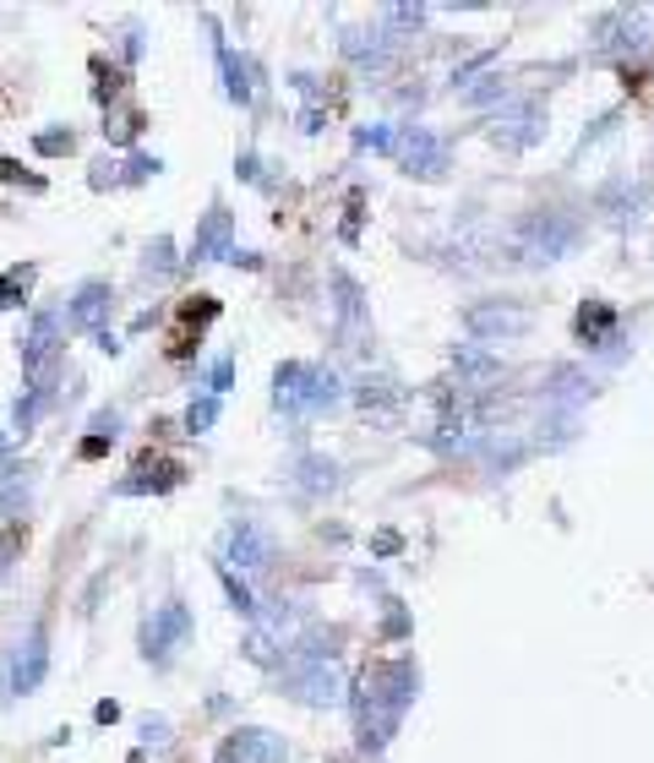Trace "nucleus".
Segmentation results:
<instances>
[{
    "instance_id": "16",
    "label": "nucleus",
    "mask_w": 654,
    "mask_h": 763,
    "mask_svg": "<svg viewBox=\"0 0 654 763\" xmlns=\"http://www.w3.org/2000/svg\"><path fill=\"white\" fill-rule=\"evenodd\" d=\"M33 148L44 153V158H55V153L77 148V137H71V132H38V137H33Z\"/></svg>"
},
{
    "instance_id": "13",
    "label": "nucleus",
    "mask_w": 654,
    "mask_h": 763,
    "mask_svg": "<svg viewBox=\"0 0 654 763\" xmlns=\"http://www.w3.org/2000/svg\"><path fill=\"white\" fill-rule=\"evenodd\" d=\"M404 158H409L420 175H437V169H442V143H437L431 132H420V126H415V132L404 137Z\"/></svg>"
},
{
    "instance_id": "23",
    "label": "nucleus",
    "mask_w": 654,
    "mask_h": 763,
    "mask_svg": "<svg viewBox=\"0 0 654 763\" xmlns=\"http://www.w3.org/2000/svg\"><path fill=\"white\" fill-rule=\"evenodd\" d=\"M132 763H143V753H132Z\"/></svg>"
},
{
    "instance_id": "12",
    "label": "nucleus",
    "mask_w": 654,
    "mask_h": 763,
    "mask_svg": "<svg viewBox=\"0 0 654 763\" xmlns=\"http://www.w3.org/2000/svg\"><path fill=\"white\" fill-rule=\"evenodd\" d=\"M218 66H224V77H229V82H224L229 99H235V104H251V93H257V82H251V77H257L251 60H235V49H218Z\"/></svg>"
},
{
    "instance_id": "18",
    "label": "nucleus",
    "mask_w": 654,
    "mask_h": 763,
    "mask_svg": "<svg viewBox=\"0 0 654 763\" xmlns=\"http://www.w3.org/2000/svg\"><path fill=\"white\" fill-rule=\"evenodd\" d=\"M16 551H22V529H5V535H0V579L11 573V557H16Z\"/></svg>"
},
{
    "instance_id": "1",
    "label": "nucleus",
    "mask_w": 654,
    "mask_h": 763,
    "mask_svg": "<svg viewBox=\"0 0 654 763\" xmlns=\"http://www.w3.org/2000/svg\"><path fill=\"white\" fill-rule=\"evenodd\" d=\"M409 698H415V671L409 665H382V671H371L360 682V748L365 753H376L393 737V726L409 709Z\"/></svg>"
},
{
    "instance_id": "9",
    "label": "nucleus",
    "mask_w": 654,
    "mask_h": 763,
    "mask_svg": "<svg viewBox=\"0 0 654 763\" xmlns=\"http://www.w3.org/2000/svg\"><path fill=\"white\" fill-rule=\"evenodd\" d=\"M229 562L235 568H268L273 562V540L262 524H235L229 529Z\"/></svg>"
},
{
    "instance_id": "19",
    "label": "nucleus",
    "mask_w": 654,
    "mask_h": 763,
    "mask_svg": "<svg viewBox=\"0 0 654 763\" xmlns=\"http://www.w3.org/2000/svg\"><path fill=\"white\" fill-rule=\"evenodd\" d=\"M229 382H235V360H213V371H207V388H213V393H224Z\"/></svg>"
},
{
    "instance_id": "3",
    "label": "nucleus",
    "mask_w": 654,
    "mask_h": 763,
    "mask_svg": "<svg viewBox=\"0 0 654 763\" xmlns=\"http://www.w3.org/2000/svg\"><path fill=\"white\" fill-rule=\"evenodd\" d=\"M185 632H191V610L180 606V601H169V606H159L154 621L143 627V654H148V660H169V654L185 643Z\"/></svg>"
},
{
    "instance_id": "14",
    "label": "nucleus",
    "mask_w": 654,
    "mask_h": 763,
    "mask_svg": "<svg viewBox=\"0 0 654 763\" xmlns=\"http://www.w3.org/2000/svg\"><path fill=\"white\" fill-rule=\"evenodd\" d=\"M22 502H27V469H16V463H0V507L22 513Z\"/></svg>"
},
{
    "instance_id": "17",
    "label": "nucleus",
    "mask_w": 654,
    "mask_h": 763,
    "mask_svg": "<svg viewBox=\"0 0 654 763\" xmlns=\"http://www.w3.org/2000/svg\"><path fill=\"white\" fill-rule=\"evenodd\" d=\"M213 420H218V399H202V404H191V415H185L191 431H207Z\"/></svg>"
},
{
    "instance_id": "15",
    "label": "nucleus",
    "mask_w": 654,
    "mask_h": 763,
    "mask_svg": "<svg viewBox=\"0 0 654 763\" xmlns=\"http://www.w3.org/2000/svg\"><path fill=\"white\" fill-rule=\"evenodd\" d=\"M137 132H143V115H137V110H126V115H115V121L104 126V137H115V143H137Z\"/></svg>"
},
{
    "instance_id": "10",
    "label": "nucleus",
    "mask_w": 654,
    "mask_h": 763,
    "mask_svg": "<svg viewBox=\"0 0 654 763\" xmlns=\"http://www.w3.org/2000/svg\"><path fill=\"white\" fill-rule=\"evenodd\" d=\"M174 480H180V469H174V463H137V469H132V480H121L115 491H121V496H137V491H169Z\"/></svg>"
},
{
    "instance_id": "11",
    "label": "nucleus",
    "mask_w": 654,
    "mask_h": 763,
    "mask_svg": "<svg viewBox=\"0 0 654 763\" xmlns=\"http://www.w3.org/2000/svg\"><path fill=\"white\" fill-rule=\"evenodd\" d=\"M33 279H38V268L33 262H16V268H5L0 273V311H16V305L33 295Z\"/></svg>"
},
{
    "instance_id": "6",
    "label": "nucleus",
    "mask_w": 654,
    "mask_h": 763,
    "mask_svg": "<svg viewBox=\"0 0 654 763\" xmlns=\"http://www.w3.org/2000/svg\"><path fill=\"white\" fill-rule=\"evenodd\" d=\"M55 349H60V316L55 311H38L33 316V333L22 338V371L27 377H44V366L55 360Z\"/></svg>"
},
{
    "instance_id": "8",
    "label": "nucleus",
    "mask_w": 654,
    "mask_h": 763,
    "mask_svg": "<svg viewBox=\"0 0 654 763\" xmlns=\"http://www.w3.org/2000/svg\"><path fill=\"white\" fill-rule=\"evenodd\" d=\"M218 763H284V742L273 731H235L218 748Z\"/></svg>"
},
{
    "instance_id": "5",
    "label": "nucleus",
    "mask_w": 654,
    "mask_h": 763,
    "mask_svg": "<svg viewBox=\"0 0 654 763\" xmlns=\"http://www.w3.org/2000/svg\"><path fill=\"white\" fill-rule=\"evenodd\" d=\"M224 257H235V229H229V213L224 207H213L202 224H196V235H191V268H202V262H224Z\"/></svg>"
},
{
    "instance_id": "21",
    "label": "nucleus",
    "mask_w": 654,
    "mask_h": 763,
    "mask_svg": "<svg viewBox=\"0 0 654 763\" xmlns=\"http://www.w3.org/2000/svg\"><path fill=\"white\" fill-rule=\"evenodd\" d=\"M224 590H229V601H235V606L246 610V616H251V610H257V606H251V590H246V584H240V579H229V573H224Z\"/></svg>"
},
{
    "instance_id": "2",
    "label": "nucleus",
    "mask_w": 654,
    "mask_h": 763,
    "mask_svg": "<svg viewBox=\"0 0 654 763\" xmlns=\"http://www.w3.org/2000/svg\"><path fill=\"white\" fill-rule=\"evenodd\" d=\"M273 399H279V409L284 415H323L327 404L338 399V377L323 371V366H301V360H290V366H279V377H273Z\"/></svg>"
},
{
    "instance_id": "7",
    "label": "nucleus",
    "mask_w": 654,
    "mask_h": 763,
    "mask_svg": "<svg viewBox=\"0 0 654 763\" xmlns=\"http://www.w3.org/2000/svg\"><path fill=\"white\" fill-rule=\"evenodd\" d=\"M110 305H115L110 284L88 279V284L71 295V305H66V322H71L77 333H104V316H110Z\"/></svg>"
},
{
    "instance_id": "22",
    "label": "nucleus",
    "mask_w": 654,
    "mask_h": 763,
    "mask_svg": "<svg viewBox=\"0 0 654 763\" xmlns=\"http://www.w3.org/2000/svg\"><path fill=\"white\" fill-rule=\"evenodd\" d=\"M110 448H115V442H104V437H88V442H82V458H99V453H110Z\"/></svg>"
},
{
    "instance_id": "20",
    "label": "nucleus",
    "mask_w": 654,
    "mask_h": 763,
    "mask_svg": "<svg viewBox=\"0 0 654 763\" xmlns=\"http://www.w3.org/2000/svg\"><path fill=\"white\" fill-rule=\"evenodd\" d=\"M93 437H104V442H115V437H121V415H115V409H104V415H93Z\"/></svg>"
},
{
    "instance_id": "4",
    "label": "nucleus",
    "mask_w": 654,
    "mask_h": 763,
    "mask_svg": "<svg viewBox=\"0 0 654 763\" xmlns=\"http://www.w3.org/2000/svg\"><path fill=\"white\" fill-rule=\"evenodd\" d=\"M44 671H49V632L44 627H27V638L16 643V660H11V693L16 698L38 693Z\"/></svg>"
}]
</instances>
